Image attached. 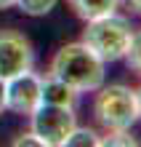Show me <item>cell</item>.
<instances>
[{
    "instance_id": "e0dca14e",
    "label": "cell",
    "mask_w": 141,
    "mask_h": 147,
    "mask_svg": "<svg viewBox=\"0 0 141 147\" xmlns=\"http://www.w3.org/2000/svg\"><path fill=\"white\" fill-rule=\"evenodd\" d=\"M136 94H138V107H141V86H138V88H136Z\"/></svg>"
},
{
    "instance_id": "3957f363",
    "label": "cell",
    "mask_w": 141,
    "mask_h": 147,
    "mask_svg": "<svg viewBox=\"0 0 141 147\" xmlns=\"http://www.w3.org/2000/svg\"><path fill=\"white\" fill-rule=\"evenodd\" d=\"M130 38H133V27L117 11L85 22V30H83V43L104 64L107 62H120L125 56L128 46H130Z\"/></svg>"
},
{
    "instance_id": "7a4b0ae2",
    "label": "cell",
    "mask_w": 141,
    "mask_h": 147,
    "mask_svg": "<svg viewBox=\"0 0 141 147\" xmlns=\"http://www.w3.org/2000/svg\"><path fill=\"white\" fill-rule=\"evenodd\" d=\"M93 118L104 131H130V126L141 118L138 94L125 83H112L96 88Z\"/></svg>"
},
{
    "instance_id": "4fadbf2b",
    "label": "cell",
    "mask_w": 141,
    "mask_h": 147,
    "mask_svg": "<svg viewBox=\"0 0 141 147\" xmlns=\"http://www.w3.org/2000/svg\"><path fill=\"white\" fill-rule=\"evenodd\" d=\"M13 147H43V142L35 131H27V134H19L13 139Z\"/></svg>"
},
{
    "instance_id": "5bb4252c",
    "label": "cell",
    "mask_w": 141,
    "mask_h": 147,
    "mask_svg": "<svg viewBox=\"0 0 141 147\" xmlns=\"http://www.w3.org/2000/svg\"><path fill=\"white\" fill-rule=\"evenodd\" d=\"M120 3H125L133 13H138V16H141V0H120Z\"/></svg>"
},
{
    "instance_id": "9a60e30c",
    "label": "cell",
    "mask_w": 141,
    "mask_h": 147,
    "mask_svg": "<svg viewBox=\"0 0 141 147\" xmlns=\"http://www.w3.org/2000/svg\"><path fill=\"white\" fill-rule=\"evenodd\" d=\"M5 112V80L0 78V115Z\"/></svg>"
},
{
    "instance_id": "8fae6325",
    "label": "cell",
    "mask_w": 141,
    "mask_h": 147,
    "mask_svg": "<svg viewBox=\"0 0 141 147\" xmlns=\"http://www.w3.org/2000/svg\"><path fill=\"white\" fill-rule=\"evenodd\" d=\"M125 64H128V70L130 72H136L141 75V30H133V38H130V46L125 51Z\"/></svg>"
},
{
    "instance_id": "8992f818",
    "label": "cell",
    "mask_w": 141,
    "mask_h": 147,
    "mask_svg": "<svg viewBox=\"0 0 141 147\" xmlns=\"http://www.w3.org/2000/svg\"><path fill=\"white\" fill-rule=\"evenodd\" d=\"M40 94H43V78L32 70H24L5 80V110L16 112V115H29L40 105Z\"/></svg>"
},
{
    "instance_id": "5b68a950",
    "label": "cell",
    "mask_w": 141,
    "mask_h": 147,
    "mask_svg": "<svg viewBox=\"0 0 141 147\" xmlns=\"http://www.w3.org/2000/svg\"><path fill=\"white\" fill-rule=\"evenodd\" d=\"M35 64V48L29 38L19 30H0V78L19 75L24 70H32Z\"/></svg>"
},
{
    "instance_id": "277c9868",
    "label": "cell",
    "mask_w": 141,
    "mask_h": 147,
    "mask_svg": "<svg viewBox=\"0 0 141 147\" xmlns=\"http://www.w3.org/2000/svg\"><path fill=\"white\" fill-rule=\"evenodd\" d=\"M32 131L40 136L43 147H64L67 136L77 126V115L72 107H56V105H40L29 112Z\"/></svg>"
},
{
    "instance_id": "ba28073f",
    "label": "cell",
    "mask_w": 141,
    "mask_h": 147,
    "mask_svg": "<svg viewBox=\"0 0 141 147\" xmlns=\"http://www.w3.org/2000/svg\"><path fill=\"white\" fill-rule=\"evenodd\" d=\"M67 3L75 11V16H80L83 22H91V19H99V16L117 11L120 0H67Z\"/></svg>"
},
{
    "instance_id": "6da1fadb",
    "label": "cell",
    "mask_w": 141,
    "mask_h": 147,
    "mask_svg": "<svg viewBox=\"0 0 141 147\" xmlns=\"http://www.w3.org/2000/svg\"><path fill=\"white\" fill-rule=\"evenodd\" d=\"M51 78L67 83L77 94H91L104 86V62L85 46L83 40L61 46L51 59Z\"/></svg>"
},
{
    "instance_id": "52a82bcc",
    "label": "cell",
    "mask_w": 141,
    "mask_h": 147,
    "mask_svg": "<svg viewBox=\"0 0 141 147\" xmlns=\"http://www.w3.org/2000/svg\"><path fill=\"white\" fill-rule=\"evenodd\" d=\"M77 94L75 88H69L67 83L56 80V78H43V94H40V102L43 105H56V107H72L77 105Z\"/></svg>"
},
{
    "instance_id": "9c48e42d",
    "label": "cell",
    "mask_w": 141,
    "mask_h": 147,
    "mask_svg": "<svg viewBox=\"0 0 141 147\" xmlns=\"http://www.w3.org/2000/svg\"><path fill=\"white\" fill-rule=\"evenodd\" d=\"M99 139H101V136L96 134L93 128H80V126H75L64 144H67V147H99Z\"/></svg>"
},
{
    "instance_id": "2e32d148",
    "label": "cell",
    "mask_w": 141,
    "mask_h": 147,
    "mask_svg": "<svg viewBox=\"0 0 141 147\" xmlns=\"http://www.w3.org/2000/svg\"><path fill=\"white\" fill-rule=\"evenodd\" d=\"M16 0H0V11H5V8H13Z\"/></svg>"
},
{
    "instance_id": "7c38bea8",
    "label": "cell",
    "mask_w": 141,
    "mask_h": 147,
    "mask_svg": "<svg viewBox=\"0 0 141 147\" xmlns=\"http://www.w3.org/2000/svg\"><path fill=\"white\" fill-rule=\"evenodd\" d=\"M99 144H104V147H136L138 142L130 136L128 131H107V136L104 139H99Z\"/></svg>"
},
{
    "instance_id": "30bf717a",
    "label": "cell",
    "mask_w": 141,
    "mask_h": 147,
    "mask_svg": "<svg viewBox=\"0 0 141 147\" xmlns=\"http://www.w3.org/2000/svg\"><path fill=\"white\" fill-rule=\"evenodd\" d=\"M56 3L59 0H16L13 5L27 16H45V13H51L56 8Z\"/></svg>"
}]
</instances>
